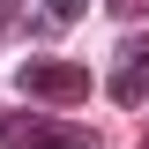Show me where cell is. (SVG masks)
I'll return each instance as SVG.
<instances>
[{
  "instance_id": "obj_7",
  "label": "cell",
  "mask_w": 149,
  "mask_h": 149,
  "mask_svg": "<svg viewBox=\"0 0 149 149\" xmlns=\"http://www.w3.org/2000/svg\"><path fill=\"white\" fill-rule=\"evenodd\" d=\"M142 149H149V134H142Z\"/></svg>"
},
{
  "instance_id": "obj_5",
  "label": "cell",
  "mask_w": 149,
  "mask_h": 149,
  "mask_svg": "<svg viewBox=\"0 0 149 149\" xmlns=\"http://www.w3.org/2000/svg\"><path fill=\"white\" fill-rule=\"evenodd\" d=\"M15 15H22V0H0V45H8V30H15Z\"/></svg>"
},
{
  "instance_id": "obj_3",
  "label": "cell",
  "mask_w": 149,
  "mask_h": 149,
  "mask_svg": "<svg viewBox=\"0 0 149 149\" xmlns=\"http://www.w3.org/2000/svg\"><path fill=\"white\" fill-rule=\"evenodd\" d=\"M119 104H142L149 97V37H134V45H119V60H112V82H104Z\"/></svg>"
},
{
  "instance_id": "obj_1",
  "label": "cell",
  "mask_w": 149,
  "mask_h": 149,
  "mask_svg": "<svg viewBox=\"0 0 149 149\" xmlns=\"http://www.w3.org/2000/svg\"><path fill=\"white\" fill-rule=\"evenodd\" d=\"M0 149H104L90 127H67V119H45V112H8L0 119Z\"/></svg>"
},
{
  "instance_id": "obj_4",
  "label": "cell",
  "mask_w": 149,
  "mask_h": 149,
  "mask_svg": "<svg viewBox=\"0 0 149 149\" xmlns=\"http://www.w3.org/2000/svg\"><path fill=\"white\" fill-rule=\"evenodd\" d=\"M82 8H90V0H45V15H52V22H82Z\"/></svg>"
},
{
  "instance_id": "obj_6",
  "label": "cell",
  "mask_w": 149,
  "mask_h": 149,
  "mask_svg": "<svg viewBox=\"0 0 149 149\" xmlns=\"http://www.w3.org/2000/svg\"><path fill=\"white\" fill-rule=\"evenodd\" d=\"M104 8H112L119 22H127V15H149V0H104Z\"/></svg>"
},
{
  "instance_id": "obj_2",
  "label": "cell",
  "mask_w": 149,
  "mask_h": 149,
  "mask_svg": "<svg viewBox=\"0 0 149 149\" xmlns=\"http://www.w3.org/2000/svg\"><path fill=\"white\" fill-rule=\"evenodd\" d=\"M15 90H30L37 104H82V97H90V74L74 67V60H30V67L15 74Z\"/></svg>"
}]
</instances>
